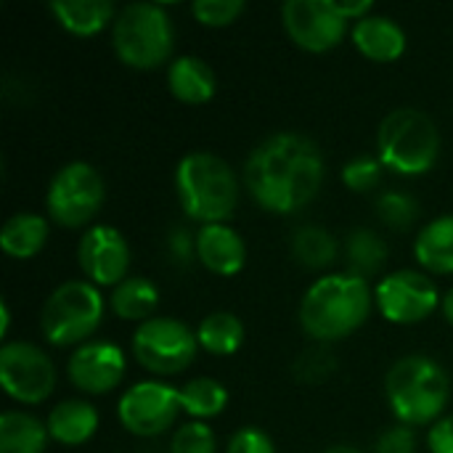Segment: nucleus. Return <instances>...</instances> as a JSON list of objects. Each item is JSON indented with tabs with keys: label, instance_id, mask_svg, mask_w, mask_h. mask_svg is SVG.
<instances>
[{
	"label": "nucleus",
	"instance_id": "obj_17",
	"mask_svg": "<svg viewBox=\"0 0 453 453\" xmlns=\"http://www.w3.org/2000/svg\"><path fill=\"white\" fill-rule=\"evenodd\" d=\"M353 45L372 61H395L406 50L403 27L380 13H369L353 24Z\"/></svg>",
	"mask_w": 453,
	"mask_h": 453
},
{
	"label": "nucleus",
	"instance_id": "obj_15",
	"mask_svg": "<svg viewBox=\"0 0 453 453\" xmlns=\"http://www.w3.org/2000/svg\"><path fill=\"white\" fill-rule=\"evenodd\" d=\"M125 353L114 342H82L66 364L69 382L88 393V395H104L114 390L125 377Z\"/></svg>",
	"mask_w": 453,
	"mask_h": 453
},
{
	"label": "nucleus",
	"instance_id": "obj_7",
	"mask_svg": "<svg viewBox=\"0 0 453 453\" xmlns=\"http://www.w3.org/2000/svg\"><path fill=\"white\" fill-rule=\"evenodd\" d=\"M104 319V297L90 281L58 284L40 311V329L50 345H77L88 340Z\"/></svg>",
	"mask_w": 453,
	"mask_h": 453
},
{
	"label": "nucleus",
	"instance_id": "obj_24",
	"mask_svg": "<svg viewBox=\"0 0 453 453\" xmlns=\"http://www.w3.org/2000/svg\"><path fill=\"white\" fill-rule=\"evenodd\" d=\"M48 427L24 411L0 414V453H45Z\"/></svg>",
	"mask_w": 453,
	"mask_h": 453
},
{
	"label": "nucleus",
	"instance_id": "obj_22",
	"mask_svg": "<svg viewBox=\"0 0 453 453\" xmlns=\"http://www.w3.org/2000/svg\"><path fill=\"white\" fill-rule=\"evenodd\" d=\"M50 13L72 35H96L109 21L114 24L117 13L109 0H53Z\"/></svg>",
	"mask_w": 453,
	"mask_h": 453
},
{
	"label": "nucleus",
	"instance_id": "obj_11",
	"mask_svg": "<svg viewBox=\"0 0 453 453\" xmlns=\"http://www.w3.org/2000/svg\"><path fill=\"white\" fill-rule=\"evenodd\" d=\"M0 385L13 401L37 406L53 393L56 369L42 348L13 340L0 348Z\"/></svg>",
	"mask_w": 453,
	"mask_h": 453
},
{
	"label": "nucleus",
	"instance_id": "obj_5",
	"mask_svg": "<svg viewBox=\"0 0 453 453\" xmlns=\"http://www.w3.org/2000/svg\"><path fill=\"white\" fill-rule=\"evenodd\" d=\"M441 154V133L430 114L403 106L390 111L377 130V157L398 175H425Z\"/></svg>",
	"mask_w": 453,
	"mask_h": 453
},
{
	"label": "nucleus",
	"instance_id": "obj_34",
	"mask_svg": "<svg viewBox=\"0 0 453 453\" xmlns=\"http://www.w3.org/2000/svg\"><path fill=\"white\" fill-rule=\"evenodd\" d=\"M226 453H276L273 441L257 427H242L231 435Z\"/></svg>",
	"mask_w": 453,
	"mask_h": 453
},
{
	"label": "nucleus",
	"instance_id": "obj_39",
	"mask_svg": "<svg viewBox=\"0 0 453 453\" xmlns=\"http://www.w3.org/2000/svg\"><path fill=\"white\" fill-rule=\"evenodd\" d=\"M8 324H11L8 300H0V337H5V334H8Z\"/></svg>",
	"mask_w": 453,
	"mask_h": 453
},
{
	"label": "nucleus",
	"instance_id": "obj_41",
	"mask_svg": "<svg viewBox=\"0 0 453 453\" xmlns=\"http://www.w3.org/2000/svg\"><path fill=\"white\" fill-rule=\"evenodd\" d=\"M324 453H361L358 449H353V446H332V449H326Z\"/></svg>",
	"mask_w": 453,
	"mask_h": 453
},
{
	"label": "nucleus",
	"instance_id": "obj_29",
	"mask_svg": "<svg viewBox=\"0 0 453 453\" xmlns=\"http://www.w3.org/2000/svg\"><path fill=\"white\" fill-rule=\"evenodd\" d=\"M377 215L390 228H409L419 218V204L411 194L385 191L377 196Z\"/></svg>",
	"mask_w": 453,
	"mask_h": 453
},
{
	"label": "nucleus",
	"instance_id": "obj_18",
	"mask_svg": "<svg viewBox=\"0 0 453 453\" xmlns=\"http://www.w3.org/2000/svg\"><path fill=\"white\" fill-rule=\"evenodd\" d=\"M48 435L61 446H82L98 430V411L88 401H61L45 419Z\"/></svg>",
	"mask_w": 453,
	"mask_h": 453
},
{
	"label": "nucleus",
	"instance_id": "obj_38",
	"mask_svg": "<svg viewBox=\"0 0 453 453\" xmlns=\"http://www.w3.org/2000/svg\"><path fill=\"white\" fill-rule=\"evenodd\" d=\"M334 3V8H337V13L345 19V21H350V19H364V16H369L372 11H374V3L372 0H332Z\"/></svg>",
	"mask_w": 453,
	"mask_h": 453
},
{
	"label": "nucleus",
	"instance_id": "obj_6",
	"mask_svg": "<svg viewBox=\"0 0 453 453\" xmlns=\"http://www.w3.org/2000/svg\"><path fill=\"white\" fill-rule=\"evenodd\" d=\"M111 42L122 64L133 69H157L175 45V29L162 3H127L117 11Z\"/></svg>",
	"mask_w": 453,
	"mask_h": 453
},
{
	"label": "nucleus",
	"instance_id": "obj_9",
	"mask_svg": "<svg viewBox=\"0 0 453 453\" xmlns=\"http://www.w3.org/2000/svg\"><path fill=\"white\" fill-rule=\"evenodd\" d=\"M196 350V332L170 316H154L133 334V356L151 374H180L194 364Z\"/></svg>",
	"mask_w": 453,
	"mask_h": 453
},
{
	"label": "nucleus",
	"instance_id": "obj_25",
	"mask_svg": "<svg viewBox=\"0 0 453 453\" xmlns=\"http://www.w3.org/2000/svg\"><path fill=\"white\" fill-rule=\"evenodd\" d=\"M199 348L212 356H234L244 342V324L228 311H215L204 316L196 326Z\"/></svg>",
	"mask_w": 453,
	"mask_h": 453
},
{
	"label": "nucleus",
	"instance_id": "obj_19",
	"mask_svg": "<svg viewBox=\"0 0 453 453\" xmlns=\"http://www.w3.org/2000/svg\"><path fill=\"white\" fill-rule=\"evenodd\" d=\"M215 72L199 56H178L167 66V88L183 104H204L215 96Z\"/></svg>",
	"mask_w": 453,
	"mask_h": 453
},
{
	"label": "nucleus",
	"instance_id": "obj_23",
	"mask_svg": "<svg viewBox=\"0 0 453 453\" xmlns=\"http://www.w3.org/2000/svg\"><path fill=\"white\" fill-rule=\"evenodd\" d=\"M109 305L114 311V316H119L122 321H149L154 319V311L159 305V289L154 287V281L143 279V276H127L122 284H117L109 295Z\"/></svg>",
	"mask_w": 453,
	"mask_h": 453
},
{
	"label": "nucleus",
	"instance_id": "obj_1",
	"mask_svg": "<svg viewBox=\"0 0 453 453\" xmlns=\"http://www.w3.org/2000/svg\"><path fill=\"white\" fill-rule=\"evenodd\" d=\"M324 183V154L300 133H273L244 162V186L268 212L292 215L308 207Z\"/></svg>",
	"mask_w": 453,
	"mask_h": 453
},
{
	"label": "nucleus",
	"instance_id": "obj_8",
	"mask_svg": "<svg viewBox=\"0 0 453 453\" xmlns=\"http://www.w3.org/2000/svg\"><path fill=\"white\" fill-rule=\"evenodd\" d=\"M106 199L101 173L88 162H69L48 183L45 207L48 215L64 228H80L96 218Z\"/></svg>",
	"mask_w": 453,
	"mask_h": 453
},
{
	"label": "nucleus",
	"instance_id": "obj_16",
	"mask_svg": "<svg viewBox=\"0 0 453 453\" xmlns=\"http://www.w3.org/2000/svg\"><path fill=\"white\" fill-rule=\"evenodd\" d=\"M196 257L207 271L234 276L247 263V247L228 223H210L196 231Z\"/></svg>",
	"mask_w": 453,
	"mask_h": 453
},
{
	"label": "nucleus",
	"instance_id": "obj_36",
	"mask_svg": "<svg viewBox=\"0 0 453 453\" xmlns=\"http://www.w3.org/2000/svg\"><path fill=\"white\" fill-rule=\"evenodd\" d=\"M167 250H170V257L178 265H188L196 257V234L191 236L186 228H175L167 236Z\"/></svg>",
	"mask_w": 453,
	"mask_h": 453
},
{
	"label": "nucleus",
	"instance_id": "obj_4",
	"mask_svg": "<svg viewBox=\"0 0 453 453\" xmlns=\"http://www.w3.org/2000/svg\"><path fill=\"white\" fill-rule=\"evenodd\" d=\"M385 395L401 425H435L451 395L449 374L427 356H406L390 366L385 377Z\"/></svg>",
	"mask_w": 453,
	"mask_h": 453
},
{
	"label": "nucleus",
	"instance_id": "obj_32",
	"mask_svg": "<svg viewBox=\"0 0 453 453\" xmlns=\"http://www.w3.org/2000/svg\"><path fill=\"white\" fill-rule=\"evenodd\" d=\"M382 162L380 157H356L350 159L345 167H342V180L350 191H358V194H366V191H374L380 183H382Z\"/></svg>",
	"mask_w": 453,
	"mask_h": 453
},
{
	"label": "nucleus",
	"instance_id": "obj_40",
	"mask_svg": "<svg viewBox=\"0 0 453 453\" xmlns=\"http://www.w3.org/2000/svg\"><path fill=\"white\" fill-rule=\"evenodd\" d=\"M441 311H443V316L449 319V324H453V287L443 295V300H441Z\"/></svg>",
	"mask_w": 453,
	"mask_h": 453
},
{
	"label": "nucleus",
	"instance_id": "obj_12",
	"mask_svg": "<svg viewBox=\"0 0 453 453\" xmlns=\"http://www.w3.org/2000/svg\"><path fill=\"white\" fill-rule=\"evenodd\" d=\"M380 313L390 324H419L441 308V292L422 271H395L374 292Z\"/></svg>",
	"mask_w": 453,
	"mask_h": 453
},
{
	"label": "nucleus",
	"instance_id": "obj_2",
	"mask_svg": "<svg viewBox=\"0 0 453 453\" xmlns=\"http://www.w3.org/2000/svg\"><path fill=\"white\" fill-rule=\"evenodd\" d=\"M372 289L366 279L329 273L308 287L300 303V324L305 334L324 342H337L361 329L372 313Z\"/></svg>",
	"mask_w": 453,
	"mask_h": 453
},
{
	"label": "nucleus",
	"instance_id": "obj_30",
	"mask_svg": "<svg viewBox=\"0 0 453 453\" xmlns=\"http://www.w3.org/2000/svg\"><path fill=\"white\" fill-rule=\"evenodd\" d=\"M170 453H215V433L207 422L191 419L173 433Z\"/></svg>",
	"mask_w": 453,
	"mask_h": 453
},
{
	"label": "nucleus",
	"instance_id": "obj_21",
	"mask_svg": "<svg viewBox=\"0 0 453 453\" xmlns=\"http://www.w3.org/2000/svg\"><path fill=\"white\" fill-rule=\"evenodd\" d=\"M417 263L430 273H453V215L430 220L414 242Z\"/></svg>",
	"mask_w": 453,
	"mask_h": 453
},
{
	"label": "nucleus",
	"instance_id": "obj_27",
	"mask_svg": "<svg viewBox=\"0 0 453 453\" xmlns=\"http://www.w3.org/2000/svg\"><path fill=\"white\" fill-rule=\"evenodd\" d=\"M180 390V406L191 419H212L228 406V390L212 377H194Z\"/></svg>",
	"mask_w": 453,
	"mask_h": 453
},
{
	"label": "nucleus",
	"instance_id": "obj_3",
	"mask_svg": "<svg viewBox=\"0 0 453 453\" xmlns=\"http://www.w3.org/2000/svg\"><path fill=\"white\" fill-rule=\"evenodd\" d=\"M175 191L183 212L202 223H226L239 202V180L231 165L210 151H191L175 167Z\"/></svg>",
	"mask_w": 453,
	"mask_h": 453
},
{
	"label": "nucleus",
	"instance_id": "obj_35",
	"mask_svg": "<svg viewBox=\"0 0 453 453\" xmlns=\"http://www.w3.org/2000/svg\"><path fill=\"white\" fill-rule=\"evenodd\" d=\"M374 453H417V438L414 430L406 425H395L390 430H385L377 438Z\"/></svg>",
	"mask_w": 453,
	"mask_h": 453
},
{
	"label": "nucleus",
	"instance_id": "obj_20",
	"mask_svg": "<svg viewBox=\"0 0 453 453\" xmlns=\"http://www.w3.org/2000/svg\"><path fill=\"white\" fill-rule=\"evenodd\" d=\"M48 242V220L37 212H16L0 228V247L13 260L35 257Z\"/></svg>",
	"mask_w": 453,
	"mask_h": 453
},
{
	"label": "nucleus",
	"instance_id": "obj_10",
	"mask_svg": "<svg viewBox=\"0 0 453 453\" xmlns=\"http://www.w3.org/2000/svg\"><path fill=\"white\" fill-rule=\"evenodd\" d=\"M180 411V390L157 380L135 382L117 403V417L122 427L138 438H154L167 433Z\"/></svg>",
	"mask_w": 453,
	"mask_h": 453
},
{
	"label": "nucleus",
	"instance_id": "obj_13",
	"mask_svg": "<svg viewBox=\"0 0 453 453\" xmlns=\"http://www.w3.org/2000/svg\"><path fill=\"white\" fill-rule=\"evenodd\" d=\"M281 19L289 37L313 53L337 48L348 29V21L337 13L332 0H287Z\"/></svg>",
	"mask_w": 453,
	"mask_h": 453
},
{
	"label": "nucleus",
	"instance_id": "obj_37",
	"mask_svg": "<svg viewBox=\"0 0 453 453\" xmlns=\"http://www.w3.org/2000/svg\"><path fill=\"white\" fill-rule=\"evenodd\" d=\"M427 446L433 453H453V414L441 417L430 433H427Z\"/></svg>",
	"mask_w": 453,
	"mask_h": 453
},
{
	"label": "nucleus",
	"instance_id": "obj_33",
	"mask_svg": "<svg viewBox=\"0 0 453 453\" xmlns=\"http://www.w3.org/2000/svg\"><path fill=\"white\" fill-rule=\"evenodd\" d=\"M191 13L204 27H228L244 13V0H194Z\"/></svg>",
	"mask_w": 453,
	"mask_h": 453
},
{
	"label": "nucleus",
	"instance_id": "obj_26",
	"mask_svg": "<svg viewBox=\"0 0 453 453\" xmlns=\"http://www.w3.org/2000/svg\"><path fill=\"white\" fill-rule=\"evenodd\" d=\"M345 260L353 276H374L388 260V244L372 228H353L345 239Z\"/></svg>",
	"mask_w": 453,
	"mask_h": 453
},
{
	"label": "nucleus",
	"instance_id": "obj_31",
	"mask_svg": "<svg viewBox=\"0 0 453 453\" xmlns=\"http://www.w3.org/2000/svg\"><path fill=\"white\" fill-rule=\"evenodd\" d=\"M337 369V361L332 356V350H326L324 345L308 348L297 361H295V377L305 385H319L324 380H329Z\"/></svg>",
	"mask_w": 453,
	"mask_h": 453
},
{
	"label": "nucleus",
	"instance_id": "obj_28",
	"mask_svg": "<svg viewBox=\"0 0 453 453\" xmlns=\"http://www.w3.org/2000/svg\"><path fill=\"white\" fill-rule=\"evenodd\" d=\"M292 255L305 268H326L337 257V239L321 226H300L292 236Z\"/></svg>",
	"mask_w": 453,
	"mask_h": 453
},
{
	"label": "nucleus",
	"instance_id": "obj_14",
	"mask_svg": "<svg viewBox=\"0 0 453 453\" xmlns=\"http://www.w3.org/2000/svg\"><path fill=\"white\" fill-rule=\"evenodd\" d=\"M80 271L96 287H117L127 279L130 247L114 226H90L77 242Z\"/></svg>",
	"mask_w": 453,
	"mask_h": 453
}]
</instances>
